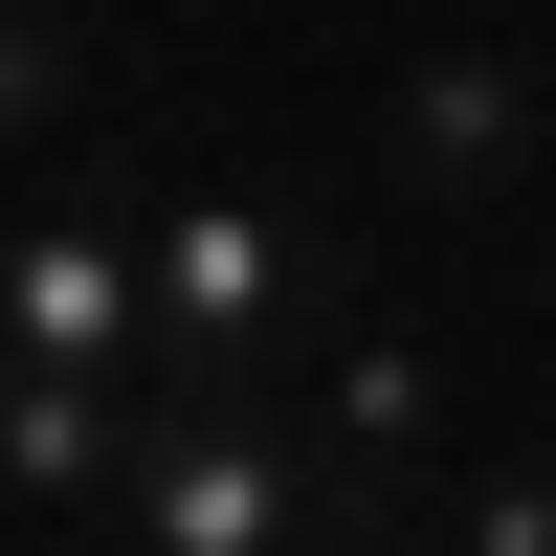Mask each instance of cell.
<instances>
[{
  "label": "cell",
  "instance_id": "cell-7",
  "mask_svg": "<svg viewBox=\"0 0 556 556\" xmlns=\"http://www.w3.org/2000/svg\"><path fill=\"white\" fill-rule=\"evenodd\" d=\"M67 112H89V23L0 0V156H23V134H67Z\"/></svg>",
  "mask_w": 556,
  "mask_h": 556
},
{
  "label": "cell",
  "instance_id": "cell-4",
  "mask_svg": "<svg viewBox=\"0 0 556 556\" xmlns=\"http://www.w3.org/2000/svg\"><path fill=\"white\" fill-rule=\"evenodd\" d=\"M134 424H156V379H89V356H0V490H23V513H89V490L134 468Z\"/></svg>",
  "mask_w": 556,
  "mask_h": 556
},
{
  "label": "cell",
  "instance_id": "cell-5",
  "mask_svg": "<svg viewBox=\"0 0 556 556\" xmlns=\"http://www.w3.org/2000/svg\"><path fill=\"white\" fill-rule=\"evenodd\" d=\"M401 178H445V201L534 178V67H490V45H424V67H401Z\"/></svg>",
  "mask_w": 556,
  "mask_h": 556
},
{
  "label": "cell",
  "instance_id": "cell-3",
  "mask_svg": "<svg viewBox=\"0 0 556 556\" xmlns=\"http://www.w3.org/2000/svg\"><path fill=\"white\" fill-rule=\"evenodd\" d=\"M312 312V245L267 201H156V401H223L267 379V334Z\"/></svg>",
  "mask_w": 556,
  "mask_h": 556
},
{
  "label": "cell",
  "instance_id": "cell-2",
  "mask_svg": "<svg viewBox=\"0 0 556 556\" xmlns=\"http://www.w3.org/2000/svg\"><path fill=\"white\" fill-rule=\"evenodd\" d=\"M0 356H89V379H156V223H134L112 178L0 223Z\"/></svg>",
  "mask_w": 556,
  "mask_h": 556
},
{
  "label": "cell",
  "instance_id": "cell-1",
  "mask_svg": "<svg viewBox=\"0 0 556 556\" xmlns=\"http://www.w3.org/2000/svg\"><path fill=\"white\" fill-rule=\"evenodd\" d=\"M112 513H134V556H290V534H334V445L267 379H223V401H156L134 424Z\"/></svg>",
  "mask_w": 556,
  "mask_h": 556
},
{
  "label": "cell",
  "instance_id": "cell-9",
  "mask_svg": "<svg viewBox=\"0 0 556 556\" xmlns=\"http://www.w3.org/2000/svg\"><path fill=\"white\" fill-rule=\"evenodd\" d=\"M334 23H401V0H334Z\"/></svg>",
  "mask_w": 556,
  "mask_h": 556
},
{
  "label": "cell",
  "instance_id": "cell-6",
  "mask_svg": "<svg viewBox=\"0 0 556 556\" xmlns=\"http://www.w3.org/2000/svg\"><path fill=\"white\" fill-rule=\"evenodd\" d=\"M424 424H445V356H424V334H334V379H312V445H334V513H379V490L424 468Z\"/></svg>",
  "mask_w": 556,
  "mask_h": 556
},
{
  "label": "cell",
  "instance_id": "cell-8",
  "mask_svg": "<svg viewBox=\"0 0 556 556\" xmlns=\"http://www.w3.org/2000/svg\"><path fill=\"white\" fill-rule=\"evenodd\" d=\"M468 556H556V468H513V490H468Z\"/></svg>",
  "mask_w": 556,
  "mask_h": 556
}]
</instances>
